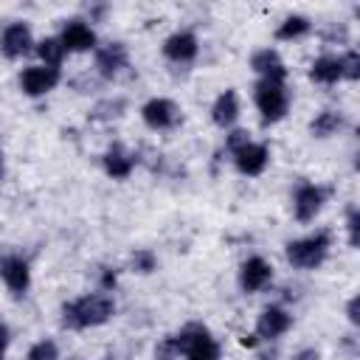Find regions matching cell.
<instances>
[{
	"instance_id": "obj_1",
	"label": "cell",
	"mask_w": 360,
	"mask_h": 360,
	"mask_svg": "<svg viewBox=\"0 0 360 360\" xmlns=\"http://www.w3.org/2000/svg\"><path fill=\"white\" fill-rule=\"evenodd\" d=\"M112 298L107 295H84L73 304H65L62 315H65V326L70 329H87V326H98L104 321H110L112 315Z\"/></svg>"
},
{
	"instance_id": "obj_2",
	"label": "cell",
	"mask_w": 360,
	"mask_h": 360,
	"mask_svg": "<svg viewBox=\"0 0 360 360\" xmlns=\"http://www.w3.org/2000/svg\"><path fill=\"white\" fill-rule=\"evenodd\" d=\"M174 349L186 354V360H219V346L217 340L208 335L205 326L200 323H191L186 326L177 338H172Z\"/></svg>"
},
{
	"instance_id": "obj_3",
	"label": "cell",
	"mask_w": 360,
	"mask_h": 360,
	"mask_svg": "<svg viewBox=\"0 0 360 360\" xmlns=\"http://www.w3.org/2000/svg\"><path fill=\"white\" fill-rule=\"evenodd\" d=\"M326 250H329V233L321 231V233H312L307 239L290 242L287 245V259L295 267H318L326 259Z\"/></svg>"
},
{
	"instance_id": "obj_4",
	"label": "cell",
	"mask_w": 360,
	"mask_h": 360,
	"mask_svg": "<svg viewBox=\"0 0 360 360\" xmlns=\"http://www.w3.org/2000/svg\"><path fill=\"white\" fill-rule=\"evenodd\" d=\"M256 107L264 115V121H278L287 112V93H284V82H270L262 79L256 84Z\"/></svg>"
},
{
	"instance_id": "obj_5",
	"label": "cell",
	"mask_w": 360,
	"mask_h": 360,
	"mask_svg": "<svg viewBox=\"0 0 360 360\" xmlns=\"http://www.w3.org/2000/svg\"><path fill=\"white\" fill-rule=\"evenodd\" d=\"M141 115H143V121H146L152 129H169V127H174L177 118H180L177 104L169 101V98H152V101H146L143 110H141Z\"/></svg>"
},
{
	"instance_id": "obj_6",
	"label": "cell",
	"mask_w": 360,
	"mask_h": 360,
	"mask_svg": "<svg viewBox=\"0 0 360 360\" xmlns=\"http://www.w3.org/2000/svg\"><path fill=\"white\" fill-rule=\"evenodd\" d=\"M59 82V70L56 68H25L20 76V84L28 96H42L48 90H53Z\"/></svg>"
},
{
	"instance_id": "obj_7",
	"label": "cell",
	"mask_w": 360,
	"mask_h": 360,
	"mask_svg": "<svg viewBox=\"0 0 360 360\" xmlns=\"http://www.w3.org/2000/svg\"><path fill=\"white\" fill-rule=\"evenodd\" d=\"M0 276H3L6 287H8L14 295H22V292L28 290L31 276H28V264H25L20 256H3V259H0Z\"/></svg>"
},
{
	"instance_id": "obj_8",
	"label": "cell",
	"mask_w": 360,
	"mask_h": 360,
	"mask_svg": "<svg viewBox=\"0 0 360 360\" xmlns=\"http://www.w3.org/2000/svg\"><path fill=\"white\" fill-rule=\"evenodd\" d=\"M233 158H236V166H239V172L242 174H262L264 172V166H267V160H270V152H267V146H262V143H245L242 149H236L233 152Z\"/></svg>"
},
{
	"instance_id": "obj_9",
	"label": "cell",
	"mask_w": 360,
	"mask_h": 360,
	"mask_svg": "<svg viewBox=\"0 0 360 360\" xmlns=\"http://www.w3.org/2000/svg\"><path fill=\"white\" fill-rule=\"evenodd\" d=\"M31 45H34L31 31H28V25H22V22H11V25L3 31V37H0V48H3V53L11 56V59L28 53Z\"/></svg>"
},
{
	"instance_id": "obj_10",
	"label": "cell",
	"mask_w": 360,
	"mask_h": 360,
	"mask_svg": "<svg viewBox=\"0 0 360 360\" xmlns=\"http://www.w3.org/2000/svg\"><path fill=\"white\" fill-rule=\"evenodd\" d=\"M321 205H323V188H318V186H301L298 194H295V202H292L295 219L298 222H309L321 211Z\"/></svg>"
},
{
	"instance_id": "obj_11",
	"label": "cell",
	"mask_w": 360,
	"mask_h": 360,
	"mask_svg": "<svg viewBox=\"0 0 360 360\" xmlns=\"http://www.w3.org/2000/svg\"><path fill=\"white\" fill-rule=\"evenodd\" d=\"M270 276H273L270 264H267L264 259L253 256V259H248V262L242 264L239 281H242V290H245V292H256V290H262V287L270 281Z\"/></svg>"
},
{
	"instance_id": "obj_12",
	"label": "cell",
	"mask_w": 360,
	"mask_h": 360,
	"mask_svg": "<svg viewBox=\"0 0 360 360\" xmlns=\"http://www.w3.org/2000/svg\"><path fill=\"white\" fill-rule=\"evenodd\" d=\"M163 53L172 62H191L197 56V37L188 31H177L163 42Z\"/></svg>"
},
{
	"instance_id": "obj_13",
	"label": "cell",
	"mask_w": 360,
	"mask_h": 360,
	"mask_svg": "<svg viewBox=\"0 0 360 360\" xmlns=\"http://www.w3.org/2000/svg\"><path fill=\"white\" fill-rule=\"evenodd\" d=\"M59 42H62L65 51H90V48L96 45V34H93V28L84 25L82 20H73V22L62 31Z\"/></svg>"
},
{
	"instance_id": "obj_14",
	"label": "cell",
	"mask_w": 360,
	"mask_h": 360,
	"mask_svg": "<svg viewBox=\"0 0 360 360\" xmlns=\"http://www.w3.org/2000/svg\"><path fill=\"white\" fill-rule=\"evenodd\" d=\"M250 68L256 73H262V79H270V82H284V76H287V70H284V65H281V59L273 48L256 51L253 59H250Z\"/></svg>"
},
{
	"instance_id": "obj_15",
	"label": "cell",
	"mask_w": 360,
	"mask_h": 360,
	"mask_svg": "<svg viewBox=\"0 0 360 360\" xmlns=\"http://www.w3.org/2000/svg\"><path fill=\"white\" fill-rule=\"evenodd\" d=\"M290 329V315L281 309V307H267L262 315H259V323H256V332L262 338H278Z\"/></svg>"
},
{
	"instance_id": "obj_16",
	"label": "cell",
	"mask_w": 360,
	"mask_h": 360,
	"mask_svg": "<svg viewBox=\"0 0 360 360\" xmlns=\"http://www.w3.org/2000/svg\"><path fill=\"white\" fill-rule=\"evenodd\" d=\"M127 65V48L121 42H112L96 53V68L101 76H115Z\"/></svg>"
},
{
	"instance_id": "obj_17",
	"label": "cell",
	"mask_w": 360,
	"mask_h": 360,
	"mask_svg": "<svg viewBox=\"0 0 360 360\" xmlns=\"http://www.w3.org/2000/svg\"><path fill=\"white\" fill-rule=\"evenodd\" d=\"M236 115H239V101H236V93L233 90H225L217 101H214V110H211V118H214V124H219V127H231L233 121H236Z\"/></svg>"
},
{
	"instance_id": "obj_18",
	"label": "cell",
	"mask_w": 360,
	"mask_h": 360,
	"mask_svg": "<svg viewBox=\"0 0 360 360\" xmlns=\"http://www.w3.org/2000/svg\"><path fill=\"white\" fill-rule=\"evenodd\" d=\"M309 76L321 84H335L338 79H343V70H340V56H321L312 62V70Z\"/></svg>"
},
{
	"instance_id": "obj_19",
	"label": "cell",
	"mask_w": 360,
	"mask_h": 360,
	"mask_svg": "<svg viewBox=\"0 0 360 360\" xmlns=\"http://www.w3.org/2000/svg\"><path fill=\"white\" fill-rule=\"evenodd\" d=\"M132 166H135V158L129 155V152H124L121 146H112L107 155H104V169H107V174L110 177H127L129 172H132Z\"/></svg>"
},
{
	"instance_id": "obj_20",
	"label": "cell",
	"mask_w": 360,
	"mask_h": 360,
	"mask_svg": "<svg viewBox=\"0 0 360 360\" xmlns=\"http://www.w3.org/2000/svg\"><path fill=\"white\" fill-rule=\"evenodd\" d=\"M307 31H309V20L301 17V14H292V17H287V20L278 25L276 37H278V39H295V37H304Z\"/></svg>"
},
{
	"instance_id": "obj_21",
	"label": "cell",
	"mask_w": 360,
	"mask_h": 360,
	"mask_svg": "<svg viewBox=\"0 0 360 360\" xmlns=\"http://www.w3.org/2000/svg\"><path fill=\"white\" fill-rule=\"evenodd\" d=\"M37 53H39V59L45 62V68H56V65L62 62L65 48H62V42H59V39L48 37V39H42V42L37 45Z\"/></svg>"
},
{
	"instance_id": "obj_22",
	"label": "cell",
	"mask_w": 360,
	"mask_h": 360,
	"mask_svg": "<svg viewBox=\"0 0 360 360\" xmlns=\"http://www.w3.org/2000/svg\"><path fill=\"white\" fill-rule=\"evenodd\" d=\"M340 127V115L338 112H332V110H323L312 124H309V129H312V135H318V138H326V135H332L335 129Z\"/></svg>"
},
{
	"instance_id": "obj_23",
	"label": "cell",
	"mask_w": 360,
	"mask_h": 360,
	"mask_svg": "<svg viewBox=\"0 0 360 360\" xmlns=\"http://www.w3.org/2000/svg\"><path fill=\"white\" fill-rule=\"evenodd\" d=\"M56 357H59V352H56V343L53 340H39L28 352V360H56Z\"/></svg>"
},
{
	"instance_id": "obj_24",
	"label": "cell",
	"mask_w": 360,
	"mask_h": 360,
	"mask_svg": "<svg viewBox=\"0 0 360 360\" xmlns=\"http://www.w3.org/2000/svg\"><path fill=\"white\" fill-rule=\"evenodd\" d=\"M340 70H343V79H357L360 76V56L354 51L340 56Z\"/></svg>"
},
{
	"instance_id": "obj_25",
	"label": "cell",
	"mask_w": 360,
	"mask_h": 360,
	"mask_svg": "<svg viewBox=\"0 0 360 360\" xmlns=\"http://www.w3.org/2000/svg\"><path fill=\"white\" fill-rule=\"evenodd\" d=\"M132 262H135V270H138V273H152V270H155V256H152V250H138V253L132 256Z\"/></svg>"
},
{
	"instance_id": "obj_26",
	"label": "cell",
	"mask_w": 360,
	"mask_h": 360,
	"mask_svg": "<svg viewBox=\"0 0 360 360\" xmlns=\"http://www.w3.org/2000/svg\"><path fill=\"white\" fill-rule=\"evenodd\" d=\"M245 143H248V132H245V129H236V132H231V138H228V149H231V152L242 149Z\"/></svg>"
},
{
	"instance_id": "obj_27",
	"label": "cell",
	"mask_w": 360,
	"mask_h": 360,
	"mask_svg": "<svg viewBox=\"0 0 360 360\" xmlns=\"http://www.w3.org/2000/svg\"><path fill=\"white\" fill-rule=\"evenodd\" d=\"M349 242L357 245V211L349 214Z\"/></svg>"
},
{
	"instance_id": "obj_28",
	"label": "cell",
	"mask_w": 360,
	"mask_h": 360,
	"mask_svg": "<svg viewBox=\"0 0 360 360\" xmlns=\"http://www.w3.org/2000/svg\"><path fill=\"white\" fill-rule=\"evenodd\" d=\"M292 360H321V354H318L315 349H304V352H298Z\"/></svg>"
},
{
	"instance_id": "obj_29",
	"label": "cell",
	"mask_w": 360,
	"mask_h": 360,
	"mask_svg": "<svg viewBox=\"0 0 360 360\" xmlns=\"http://www.w3.org/2000/svg\"><path fill=\"white\" fill-rule=\"evenodd\" d=\"M6 346H8V329H6V326H0V357H3Z\"/></svg>"
},
{
	"instance_id": "obj_30",
	"label": "cell",
	"mask_w": 360,
	"mask_h": 360,
	"mask_svg": "<svg viewBox=\"0 0 360 360\" xmlns=\"http://www.w3.org/2000/svg\"><path fill=\"white\" fill-rule=\"evenodd\" d=\"M349 321H352V323H357V298H352V301H349Z\"/></svg>"
},
{
	"instance_id": "obj_31",
	"label": "cell",
	"mask_w": 360,
	"mask_h": 360,
	"mask_svg": "<svg viewBox=\"0 0 360 360\" xmlns=\"http://www.w3.org/2000/svg\"><path fill=\"white\" fill-rule=\"evenodd\" d=\"M242 346H256V338H253V335H245V338H242Z\"/></svg>"
},
{
	"instance_id": "obj_32",
	"label": "cell",
	"mask_w": 360,
	"mask_h": 360,
	"mask_svg": "<svg viewBox=\"0 0 360 360\" xmlns=\"http://www.w3.org/2000/svg\"><path fill=\"white\" fill-rule=\"evenodd\" d=\"M0 177H3V166H0Z\"/></svg>"
},
{
	"instance_id": "obj_33",
	"label": "cell",
	"mask_w": 360,
	"mask_h": 360,
	"mask_svg": "<svg viewBox=\"0 0 360 360\" xmlns=\"http://www.w3.org/2000/svg\"><path fill=\"white\" fill-rule=\"evenodd\" d=\"M73 360H79V357H73Z\"/></svg>"
},
{
	"instance_id": "obj_34",
	"label": "cell",
	"mask_w": 360,
	"mask_h": 360,
	"mask_svg": "<svg viewBox=\"0 0 360 360\" xmlns=\"http://www.w3.org/2000/svg\"><path fill=\"white\" fill-rule=\"evenodd\" d=\"M107 360H112V357H107Z\"/></svg>"
}]
</instances>
